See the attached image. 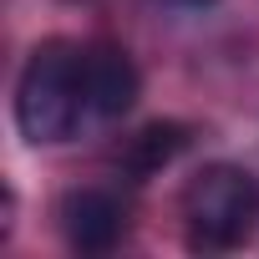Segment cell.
Masks as SVG:
<instances>
[{
	"label": "cell",
	"mask_w": 259,
	"mask_h": 259,
	"mask_svg": "<svg viewBox=\"0 0 259 259\" xmlns=\"http://www.w3.org/2000/svg\"><path fill=\"white\" fill-rule=\"evenodd\" d=\"M87 117V81H81V46L41 41L16 81V127L31 143H66Z\"/></svg>",
	"instance_id": "cell-1"
},
{
	"label": "cell",
	"mask_w": 259,
	"mask_h": 259,
	"mask_svg": "<svg viewBox=\"0 0 259 259\" xmlns=\"http://www.w3.org/2000/svg\"><path fill=\"white\" fill-rule=\"evenodd\" d=\"M178 208L198 254H229L259 229V178L239 163H208L188 178Z\"/></svg>",
	"instance_id": "cell-2"
},
{
	"label": "cell",
	"mask_w": 259,
	"mask_h": 259,
	"mask_svg": "<svg viewBox=\"0 0 259 259\" xmlns=\"http://www.w3.org/2000/svg\"><path fill=\"white\" fill-rule=\"evenodd\" d=\"M81 81H87V117L97 122H117L138 107L143 97V71L112 41H92L81 46Z\"/></svg>",
	"instance_id": "cell-3"
},
{
	"label": "cell",
	"mask_w": 259,
	"mask_h": 259,
	"mask_svg": "<svg viewBox=\"0 0 259 259\" xmlns=\"http://www.w3.org/2000/svg\"><path fill=\"white\" fill-rule=\"evenodd\" d=\"M127 203L107 188H71L61 203H56V224H61V239L76 249V254H112L122 239H127Z\"/></svg>",
	"instance_id": "cell-4"
},
{
	"label": "cell",
	"mask_w": 259,
	"mask_h": 259,
	"mask_svg": "<svg viewBox=\"0 0 259 259\" xmlns=\"http://www.w3.org/2000/svg\"><path fill=\"white\" fill-rule=\"evenodd\" d=\"M188 143H193V127H188V122H148L143 133L127 138L122 168L133 173V178H153V173H163L168 163H178V158L188 153Z\"/></svg>",
	"instance_id": "cell-5"
},
{
	"label": "cell",
	"mask_w": 259,
	"mask_h": 259,
	"mask_svg": "<svg viewBox=\"0 0 259 259\" xmlns=\"http://www.w3.org/2000/svg\"><path fill=\"white\" fill-rule=\"evenodd\" d=\"M163 6H173V11H208V6H219V0H163Z\"/></svg>",
	"instance_id": "cell-6"
}]
</instances>
